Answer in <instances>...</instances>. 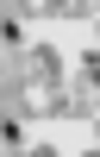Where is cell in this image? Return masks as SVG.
Returning a JSON list of instances; mask_svg holds the SVG:
<instances>
[{"instance_id":"obj_1","label":"cell","mask_w":100,"mask_h":157,"mask_svg":"<svg viewBox=\"0 0 100 157\" xmlns=\"http://www.w3.org/2000/svg\"><path fill=\"white\" fill-rule=\"evenodd\" d=\"M75 57H81V50H62L56 38H44V32L6 44V120L44 132L50 113H56V101H62V82H69Z\"/></svg>"},{"instance_id":"obj_2","label":"cell","mask_w":100,"mask_h":157,"mask_svg":"<svg viewBox=\"0 0 100 157\" xmlns=\"http://www.w3.org/2000/svg\"><path fill=\"white\" fill-rule=\"evenodd\" d=\"M94 107H100V88H94V50H81V57L69 63L62 101H56V113H50V126H44V132L81 157V151H88V138H94Z\"/></svg>"}]
</instances>
